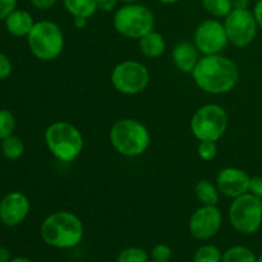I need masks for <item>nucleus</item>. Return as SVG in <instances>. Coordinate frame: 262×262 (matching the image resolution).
Segmentation results:
<instances>
[{
	"mask_svg": "<svg viewBox=\"0 0 262 262\" xmlns=\"http://www.w3.org/2000/svg\"><path fill=\"white\" fill-rule=\"evenodd\" d=\"M194 83L210 95H224L232 91L239 79L238 66L222 54L204 55L192 71Z\"/></svg>",
	"mask_w": 262,
	"mask_h": 262,
	"instance_id": "nucleus-1",
	"label": "nucleus"
},
{
	"mask_svg": "<svg viewBox=\"0 0 262 262\" xmlns=\"http://www.w3.org/2000/svg\"><path fill=\"white\" fill-rule=\"evenodd\" d=\"M41 237L48 246L68 250L83 239V224L71 211H56L49 215L41 225Z\"/></svg>",
	"mask_w": 262,
	"mask_h": 262,
	"instance_id": "nucleus-2",
	"label": "nucleus"
},
{
	"mask_svg": "<svg viewBox=\"0 0 262 262\" xmlns=\"http://www.w3.org/2000/svg\"><path fill=\"white\" fill-rule=\"evenodd\" d=\"M109 137L115 151L127 158L141 156L151 145V136L146 125L132 118L115 122Z\"/></svg>",
	"mask_w": 262,
	"mask_h": 262,
	"instance_id": "nucleus-3",
	"label": "nucleus"
},
{
	"mask_svg": "<svg viewBox=\"0 0 262 262\" xmlns=\"http://www.w3.org/2000/svg\"><path fill=\"white\" fill-rule=\"evenodd\" d=\"M45 143L49 151L63 163L74 161L83 150V137L76 125L68 122H54L46 128Z\"/></svg>",
	"mask_w": 262,
	"mask_h": 262,
	"instance_id": "nucleus-4",
	"label": "nucleus"
},
{
	"mask_svg": "<svg viewBox=\"0 0 262 262\" xmlns=\"http://www.w3.org/2000/svg\"><path fill=\"white\" fill-rule=\"evenodd\" d=\"M27 42L33 55L42 61L58 58L64 49V35L55 22H36L27 36Z\"/></svg>",
	"mask_w": 262,
	"mask_h": 262,
	"instance_id": "nucleus-5",
	"label": "nucleus"
},
{
	"mask_svg": "<svg viewBox=\"0 0 262 262\" xmlns=\"http://www.w3.org/2000/svg\"><path fill=\"white\" fill-rule=\"evenodd\" d=\"M113 25L119 35L140 40L146 33L154 31L155 18L152 12L145 5L129 3L117 9Z\"/></svg>",
	"mask_w": 262,
	"mask_h": 262,
	"instance_id": "nucleus-6",
	"label": "nucleus"
},
{
	"mask_svg": "<svg viewBox=\"0 0 262 262\" xmlns=\"http://www.w3.org/2000/svg\"><path fill=\"white\" fill-rule=\"evenodd\" d=\"M228 215L235 232L243 235L255 234L262 225V200L250 192L233 199Z\"/></svg>",
	"mask_w": 262,
	"mask_h": 262,
	"instance_id": "nucleus-7",
	"label": "nucleus"
},
{
	"mask_svg": "<svg viewBox=\"0 0 262 262\" xmlns=\"http://www.w3.org/2000/svg\"><path fill=\"white\" fill-rule=\"evenodd\" d=\"M228 114L217 104H206L196 110L191 119L192 135L199 141L216 142L228 128Z\"/></svg>",
	"mask_w": 262,
	"mask_h": 262,
	"instance_id": "nucleus-8",
	"label": "nucleus"
},
{
	"mask_svg": "<svg viewBox=\"0 0 262 262\" xmlns=\"http://www.w3.org/2000/svg\"><path fill=\"white\" fill-rule=\"evenodd\" d=\"M150 83V73L145 64L136 60H124L117 64L112 72V84L118 92L127 96L138 95Z\"/></svg>",
	"mask_w": 262,
	"mask_h": 262,
	"instance_id": "nucleus-9",
	"label": "nucleus"
},
{
	"mask_svg": "<svg viewBox=\"0 0 262 262\" xmlns=\"http://www.w3.org/2000/svg\"><path fill=\"white\" fill-rule=\"evenodd\" d=\"M224 27L229 42L241 49L253 42L257 35L258 25L251 10L233 9L225 17Z\"/></svg>",
	"mask_w": 262,
	"mask_h": 262,
	"instance_id": "nucleus-10",
	"label": "nucleus"
},
{
	"mask_svg": "<svg viewBox=\"0 0 262 262\" xmlns=\"http://www.w3.org/2000/svg\"><path fill=\"white\" fill-rule=\"evenodd\" d=\"M193 43L204 55L222 54L229 43L224 23L216 19H206L201 22L194 30Z\"/></svg>",
	"mask_w": 262,
	"mask_h": 262,
	"instance_id": "nucleus-11",
	"label": "nucleus"
},
{
	"mask_svg": "<svg viewBox=\"0 0 262 262\" xmlns=\"http://www.w3.org/2000/svg\"><path fill=\"white\" fill-rule=\"evenodd\" d=\"M222 224L223 214L216 205H202L192 214L188 229L194 239L207 241L219 233Z\"/></svg>",
	"mask_w": 262,
	"mask_h": 262,
	"instance_id": "nucleus-12",
	"label": "nucleus"
},
{
	"mask_svg": "<svg viewBox=\"0 0 262 262\" xmlns=\"http://www.w3.org/2000/svg\"><path fill=\"white\" fill-rule=\"evenodd\" d=\"M30 209V201L25 194L10 192L0 202V222L7 227H17L25 222Z\"/></svg>",
	"mask_w": 262,
	"mask_h": 262,
	"instance_id": "nucleus-13",
	"label": "nucleus"
},
{
	"mask_svg": "<svg viewBox=\"0 0 262 262\" xmlns=\"http://www.w3.org/2000/svg\"><path fill=\"white\" fill-rule=\"evenodd\" d=\"M251 177L238 168H225L216 177V187L219 192L230 199H237L250 192Z\"/></svg>",
	"mask_w": 262,
	"mask_h": 262,
	"instance_id": "nucleus-14",
	"label": "nucleus"
},
{
	"mask_svg": "<svg viewBox=\"0 0 262 262\" xmlns=\"http://www.w3.org/2000/svg\"><path fill=\"white\" fill-rule=\"evenodd\" d=\"M171 58L179 71L183 73H192L200 60V51L193 42L182 41L174 46Z\"/></svg>",
	"mask_w": 262,
	"mask_h": 262,
	"instance_id": "nucleus-15",
	"label": "nucleus"
},
{
	"mask_svg": "<svg viewBox=\"0 0 262 262\" xmlns=\"http://www.w3.org/2000/svg\"><path fill=\"white\" fill-rule=\"evenodd\" d=\"M5 25H7V30L13 36L25 37L31 32L32 27L35 26V22H33L32 15L28 12L15 9L14 12H12L5 18Z\"/></svg>",
	"mask_w": 262,
	"mask_h": 262,
	"instance_id": "nucleus-16",
	"label": "nucleus"
},
{
	"mask_svg": "<svg viewBox=\"0 0 262 262\" xmlns=\"http://www.w3.org/2000/svg\"><path fill=\"white\" fill-rule=\"evenodd\" d=\"M138 48L146 58L155 59L165 53L166 43L161 33L151 31L138 40Z\"/></svg>",
	"mask_w": 262,
	"mask_h": 262,
	"instance_id": "nucleus-17",
	"label": "nucleus"
},
{
	"mask_svg": "<svg viewBox=\"0 0 262 262\" xmlns=\"http://www.w3.org/2000/svg\"><path fill=\"white\" fill-rule=\"evenodd\" d=\"M64 8L73 17L90 18L96 13L97 0H63Z\"/></svg>",
	"mask_w": 262,
	"mask_h": 262,
	"instance_id": "nucleus-18",
	"label": "nucleus"
},
{
	"mask_svg": "<svg viewBox=\"0 0 262 262\" xmlns=\"http://www.w3.org/2000/svg\"><path fill=\"white\" fill-rule=\"evenodd\" d=\"M194 193L202 205H217L219 202V189L207 179H201L194 186Z\"/></svg>",
	"mask_w": 262,
	"mask_h": 262,
	"instance_id": "nucleus-19",
	"label": "nucleus"
},
{
	"mask_svg": "<svg viewBox=\"0 0 262 262\" xmlns=\"http://www.w3.org/2000/svg\"><path fill=\"white\" fill-rule=\"evenodd\" d=\"M222 262H257V257L246 246H233L223 253Z\"/></svg>",
	"mask_w": 262,
	"mask_h": 262,
	"instance_id": "nucleus-20",
	"label": "nucleus"
},
{
	"mask_svg": "<svg viewBox=\"0 0 262 262\" xmlns=\"http://www.w3.org/2000/svg\"><path fill=\"white\" fill-rule=\"evenodd\" d=\"M2 151L3 155L7 159L17 160L25 152V145L20 141V138H18L17 136L10 135L2 141Z\"/></svg>",
	"mask_w": 262,
	"mask_h": 262,
	"instance_id": "nucleus-21",
	"label": "nucleus"
},
{
	"mask_svg": "<svg viewBox=\"0 0 262 262\" xmlns=\"http://www.w3.org/2000/svg\"><path fill=\"white\" fill-rule=\"evenodd\" d=\"M202 7L214 17H227L233 10L232 0H202Z\"/></svg>",
	"mask_w": 262,
	"mask_h": 262,
	"instance_id": "nucleus-22",
	"label": "nucleus"
},
{
	"mask_svg": "<svg viewBox=\"0 0 262 262\" xmlns=\"http://www.w3.org/2000/svg\"><path fill=\"white\" fill-rule=\"evenodd\" d=\"M222 251L214 245L201 246L193 256V262H222Z\"/></svg>",
	"mask_w": 262,
	"mask_h": 262,
	"instance_id": "nucleus-23",
	"label": "nucleus"
},
{
	"mask_svg": "<svg viewBox=\"0 0 262 262\" xmlns=\"http://www.w3.org/2000/svg\"><path fill=\"white\" fill-rule=\"evenodd\" d=\"M115 262H150L148 255L140 247H128L120 251Z\"/></svg>",
	"mask_w": 262,
	"mask_h": 262,
	"instance_id": "nucleus-24",
	"label": "nucleus"
},
{
	"mask_svg": "<svg viewBox=\"0 0 262 262\" xmlns=\"http://www.w3.org/2000/svg\"><path fill=\"white\" fill-rule=\"evenodd\" d=\"M15 128V118L9 110H0V140H4L13 133Z\"/></svg>",
	"mask_w": 262,
	"mask_h": 262,
	"instance_id": "nucleus-25",
	"label": "nucleus"
},
{
	"mask_svg": "<svg viewBox=\"0 0 262 262\" xmlns=\"http://www.w3.org/2000/svg\"><path fill=\"white\" fill-rule=\"evenodd\" d=\"M197 152H199L200 159H202L204 161L214 160L217 155L216 142H212V141H200Z\"/></svg>",
	"mask_w": 262,
	"mask_h": 262,
	"instance_id": "nucleus-26",
	"label": "nucleus"
},
{
	"mask_svg": "<svg viewBox=\"0 0 262 262\" xmlns=\"http://www.w3.org/2000/svg\"><path fill=\"white\" fill-rule=\"evenodd\" d=\"M171 248L165 243H159L151 251V258L155 262H169L171 258Z\"/></svg>",
	"mask_w": 262,
	"mask_h": 262,
	"instance_id": "nucleus-27",
	"label": "nucleus"
},
{
	"mask_svg": "<svg viewBox=\"0 0 262 262\" xmlns=\"http://www.w3.org/2000/svg\"><path fill=\"white\" fill-rule=\"evenodd\" d=\"M17 7V0H0V20L5 19Z\"/></svg>",
	"mask_w": 262,
	"mask_h": 262,
	"instance_id": "nucleus-28",
	"label": "nucleus"
},
{
	"mask_svg": "<svg viewBox=\"0 0 262 262\" xmlns=\"http://www.w3.org/2000/svg\"><path fill=\"white\" fill-rule=\"evenodd\" d=\"M12 73V63L7 55L0 53V81L8 78Z\"/></svg>",
	"mask_w": 262,
	"mask_h": 262,
	"instance_id": "nucleus-29",
	"label": "nucleus"
},
{
	"mask_svg": "<svg viewBox=\"0 0 262 262\" xmlns=\"http://www.w3.org/2000/svg\"><path fill=\"white\" fill-rule=\"evenodd\" d=\"M250 193H252L253 196L262 200V176L251 177Z\"/></svg>",
	"mask_w": 262,
	"mask_h": 262,
	"instance_id": "nucleus-30",
	"label": "nucleus"
},
{
	"mask_svg": "<svg viewBox=\"0 0 262 262\" xmlns=\"http://www.w3.org/2000/svg\"><path fill=\"white\" fill-rule=\"evenodd\" d=\"M31 4L40 10H48L58 3V0H30Z\"/></svg>",
	"mask_w": 262,
	"mask_h": 262,
	"instance_id": "nucleus-31",
	"label": "nucleus"
},
{
	"mask_svg": "<svg viewBox=\"0 0 262 262\" xmlns=\"http://www.w3.org/2000/svg\"><path fill=\"white\" fill-rule=\"evenodd\" d=\"M119 0H97V8L104 12H112L117 8Z\"/></svg>",
	"mask_w": 262,
	"mask_h": 262,
	"instance_id": "nucleus-32",
	"label": "nucleus"
},
{
	"mask_svg": "<svg viewBox=\"0 0 262 262\" xmlns=\"http://www.w3.org/2000/svg\"><path fill=\"white\" fill-rule=\"evenodd\" d=\"M253 15H255V19L257 22L258 27L262 28V0H257V3L255 4L253 8Z\"/></svg>",
	"mask_w": 262,
	"mask_h": 262,
	"instance_id": "nucleus-33",
	"label": "nucleus"
},
{
	"mask_svg": "<svg viewBox=\"0 0 262 262\" xmlns=\"http://www.w3.org/2000/svg\"><path fill=\"white\" fill-rule=\"evenodd\" d=\"M251 0H232L233 9H248Z\"/></svg>",
	"mask_w": 262,
	"mask_h": 262,
	"instance_id": "nucleus-34",
	"label": "nucleus"
},
{
	"mask_svg": "<svg viewBox=\"0 0 262 262\" xmlns=\"http://www.w3.org/2000/svg\"><path fill=\"white\" fill-rule=\"evenodd\" d=\"M10 260V251L7 247L0 246V262H9Z\"/></svg>",
	"mask_w": 262,
	"mask_h": 262,
	"instance_id": "nucleus-35",
	"label": "nucleus"
},
{
	"mask_svg": "<svg viewBox=\"0 0 262 262\" xmlns=\"http://www.w3.org/2000/svg\"><path fill=\"white\" fill-rule=\"evenodd\" d=\"M87 19H89V18L74 17V27L78 28V30H83L87 26Z\"/></svg>",
	"mask_w": 262,
	"mask_h": 262,
	"instance_id": "nucleus-36",
	"label": "nucleus"
},
{
	"mask_svg": "<svg viewBox=\"0 0 262 262\" xmlns=\"http://www.w3.org/2000/svg\"><path fill=\"white\" fill-rule=\"evenodd\" d=\"M9 262H32V261L27 257H15V258H12Z\"/></svg>",
	"mask_w": 262,
	"mask_h": 262,
	"instance_id": "nucleus-37",
	"label": "nucleus"
},
{
	"mask_svg": "<svg viewBox=\"0 0 262 262\" xmlns=\"http://www.w3.org/2000/svg\"><path fill=\"white\" fill-rule=\"evenodd\" d=\"M158 2L163 3V4H176V3L181 2V0H158Z\"/></svg>",
	"mask_w": 262,
	"mask_h": 262,
	"instance_id": "nucleus-38",
	"label": "nucleus"
},
{
	"mask_svg": "<svg viewBox=\"0 0 262 262\" xmlns=\"http://www.w3.org/2000/svg\"><path fill=\"white\" fill-rule=\"evenodd\" d=\"M119 2H123L124 4H129V3H137L138 0H119Z\"/></svg>",
	"mask_w": 262,
	"mask_h": 262,
	"instance_id": "nucleus-39",
	"label": "nucleus"
},
{
	"mask_svg": "<svg viewBox=\"0 0 262 262\" xmlns=\"http://www.w3.org/2000/svg\"><path fill=\"white\" fill-rule=\"evenodd\" d=\"M257 262H262V253L257 257Z\"/></svg>",
	"mask_w": 262,
	"mask_h": 262,
	"instance_id": "nucleus-40",
	"label": "nucleus"
},
{
	"mask_svg": "<svg viewBox=\"0 0 262 262\" xmlns=\"http://www.w3.org/2000/svg\"><path fill=\"white\" fill-rule=\"evenodd\" d=\"M151 262H155V261H151Z\"/></svg>",
	"mask_w": 262,
	"mask_h": 262,
	"instance_id": "nucleus-41",
	"label": "nucleus"
}]
</instances>
